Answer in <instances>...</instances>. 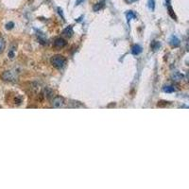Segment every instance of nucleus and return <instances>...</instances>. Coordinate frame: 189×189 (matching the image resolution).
I'll return each instance as SVG.
<instances>
[{
    "mask_svg": "<svg viewBox=\"0 0 189 189\" xmlns=\"http://www.w3.org/2000/svg\"><path fill=\"white\" fill-rule=\"evenodd\" d=\"M51 65L56 68H61L64 67L66 64V59L61 55H55L50 60Z\"/></svg>",
    "mask_w": 189,
    "mask_h": 189,
    "instance_id": "nucleus-1",
    "label": "nucleus"
},
{
    "mask_svg": "<svg viewBox=\"0 0 189 189\" xmlns=\"http://www.w3.org/2000/svg\"><path fill=\"white\" fill-rule=\"evenodd\" d=\"M64 105H65V99L61 96L55 97V99H53V101H52V106L54 108H61V107L64 106Z\"/></svg>",
    "mask_w": 189,
    "mask_h": 189,
    "instance_id": "nucleus-2",
    "label": "nucleus"
},
{
    "mask_svg": "<svg viewBox=\"0 0 189 189\" xmlns=\"http://www.w3.org/2000/svg\"><path fill=\"white\" fill-rule=\"evenodd\" d=\"M65 46H66V42L61 38L56 39L55 42H54V46L57 47V48H62V47H65Z\"/></svg>",
    "mask_w": 189,
    "mask_h": 189,
    "instance_id": "nucleus-3",
    "label": "nucleus"
},
{
    "mask_svg": "<svg viewBox=\"0 0 189 189\" xmlns=\"http://www.w3.org/2000/svg\"><path fill=\"white\" fill-rule=\"evenodd\" d=\"M3 79H4L5 80L14 81L16 78H15V76L13 75L11 71H9V72H5V73L3 74Z\"/></svg>",
    "mask_w": 189,
    "mask_h": 189,
    "instance_id": "nucleus-4",
    "label": "nucleus"
},
{
    "mask_svg": "<svg viewBox=\"0 0 189 189\" xmlns=\"http://www.w3.org/2000/svg\"><path fill=\"white\" fill-rule=\"evenodd\" d=\"M169 43H170V45H171L172 46L177 47V46H180V40H179L178 37L174 36V35H173V36H171V38H170V40H169Z\"/></svg>",
    "mask_w": 189,
    "mask_h": 189,
    "instance_id": "nucleus-5",
    "label": "nucleus"
},
{
    "mask_svg": "<svg viewBox=\"0 0 189 189\" xmlns=\"http://www.w3.org/2000/svg\"><path fill=\"white\" fill-rule=\"evenodd\" d=\"M142 52V47L140 46L139 45H134V46L131 47V53L134 55H138Z\"/></svg>",
    "mask_w": 189,
    "mask_h": 189,
    "instance_id": "nucleus-6",
    "label": "nucleus"
},
{
    "mask_svg": "<svg viewBox=\"0 0 189 189\" xmlns=\"http://www.w3.org/2000/svg\"><path fill=\"white\" fill-rule=\"evenodd\" d=\"M73 34V30H72V27L69 26L68 27H66V29L64 30V35H65L66 37H71Z\"/></svg>",
    "mask_w": 189,
    "mask_h": 189,
    "instance_id": "nucleus-7",
    "label": "nucleus"
},
{
    "mask_svg": "<svg viewBox=\"0 0 189 189\" xmlns=\"http://www.w3.org/2000/svg\"><path fill=\"white\" fill-rule=\"evenodd\" d=\"M5 46H6L5 40H4V38L2 36H0V54H1L4 51Z\"/></svg>",
    "mask_w": 189,
    "mask_h": 189,
    "instance_id": "nucleus-8",
    "label": "nucleus"
},
{
    "mask_svg": "<svg viewBox=\"0 0 189 189\" xmlns=\"http://www.w3.org/2000/svg\"><path fill=\"white\" fill-rule=\"evenodd\" d=\"M104 7V1H101V2H99V3H97V4H96L95 6H94V11H99V10H101L102 8Z\"/></svg>",
    "mask_w": 189,
    "mask_h": 189,
    "instance_id": "nucleus-9",
    "label": "nucleus"
},
{
    "mask_svg": "<svg viewBox=\"0 0 189 189\" xmlns=\"http://www.w3.org/2000/svg\"><path fill=\"white\" fill-rule=\"evenodd\" d=\"M132 18H136V14H135V13H134V11H130L127 13V19H128V22H130V21H131Z\"/></svg>",
    "mask_w": 189,
    "mask_h": 189,
    "instance_id": "nucleus-10",
    "label": "nucleus"
},
{
    "mask_svg": "<svg viewBox=\"0 0 189 189\" xmlns=\"http://www.w3.org/2000/svg\"><path fill=\"white\" fill-rule=\"evenodd\" d=\"M164 92L165 93H172V92H175V88L173 86H165L163 88Z\"/></svg>",
    "mask_w": 189,
    "mask_h": 189,
    "instance_id": "nucleus-11",
    "label": "nucleus"
},
{
    "mask_svg": "<svg viewBox=\"0 0 189 189\" xmlns=\"http://www.w3.org/2000/svg\"><path fill=\"white\" fill-rule=\"evenodd\" d=\"M148 4H149V8L151 11H154V9H155V0H148Z\"/></svg>",
    "mask_w": 189,
    "mask_h": 189,
    "instance_id": "nucleus-12",
    "label": "nucleus"
},
{
    "mask_svg": "<svg viewBox=\"0 0 189 189\" xmlns=\"http://www.w3.org/2000/svg\"><path fill=\"white\" fill-rule=\"evenodd\" d=\"M161 46L160 43H158V42H152V44H151V48L153 50H157L159 49V47Z\"/></svg>",
    "mask_w": 189,
    "mask_h": 189,
    "instance_id": "nucleus-13",
    "label": "nucleus"
},
{
    "mask_svg": "<svg viewBox=\"0 0 189 189\" xmlns=\"http://www.w3.org/2000/svg\"><path fill=\"white\" fill-rule=\"evenodd\" d=\"M173 78L175 79V80H180L183 79V75L180 74V73H178V72H176V73H174Z\"/></svg>",
    "mask_w": 189,
    "mask_h": 189,
    "instance_id": "nucleus-14",
    "label": "nucleus"
},
{
    "mask_svg": "<svg viewBox=\"0 0 189 189\" xmlns=\"http://www.w3.org/2000/svg\"><path fill=\"white\" fill-rule=\"evenodd\" d=\"M169 15H170L173 19L177 20V17H176V15H175V13L173 12V11H172V9H171V7H170V6H169Z\"/></svg>",
    "mask_w": 189,
    "mask_h": 189,
    "instance_id": "nucleus-15",
    "label": "nucleus"
},
{
    "mask_svg": "<svg viewBox=\"0 0 189 189\" xmlns=\"http://www.w3.org/2000/svg\"><path fill=\"white\" fill-rule=\"evenodd\" d=\"M13 26H14V25H13V23L12 22H10V23H8V24L6 25V29L7 30H11L12 27H13Z\"/></svg>",
    "mask_w": 189,
    "mask_h": 189,
    "instance_id": "nucleus-16",
    "label": "nucleus"
},
{
    "mask_svg": "<svg viewBox=\"0 0 189 189\" xmlns=\"http://www.w3.org/2000/svg\"><path fill=\"white\" fill-rule=\"evenodd\" d=\"M82 1H84V0H78V1L76 2V5H80Z\"/></svg>",
    "mask_w": 189,
    "mask_h": 189,
    "instance_id": "nucleus-17",
    "label": "nucleus"
},
{
    "mask_svg": "<svg viewBox=\"0 0 189 189\" xmlns=\"http://www.w3.org/2000/svg\"><path fill=\"white\" fill-rule=\"evenodd\" d=\"M135 1H137V0H128V2H130V3H132V2H135Z\"/></svg>",
    "mask_w": 189,
    "mask_h": 189,
    "instance_id": "nucleus-18",
    "label": "nucleus"
}]
</instances>
